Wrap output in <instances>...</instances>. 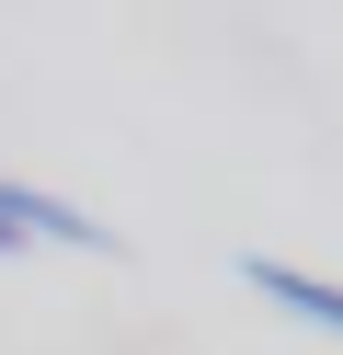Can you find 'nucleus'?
Segmentation results:
<instances>
[{
	"mask_svg": "<svg viewBox=\"0 0 343 355\" xmlns=\"http://www.w3.org/2000/svg\"><path fill=\"white\" fill-rule=\"evenodd\" d=\"M240 286L263 309H286L297 332H332V344H343V286L332 275H309V263H286V252H240Z\"/></svg>",
	"mask_w": 343,
	"mask_h": 355,
	"instance_id": "1",
	"label": "nucleus"
},
{
	"mask_svg": "<svg viewBox=\"0 0 343 355\" xmlns=\"http://www.w3.org/2000/svg\"><path fill=\"white\" fill-rule=\"evenodd\" d=\"M0 218L23 230V252H46V241H58V252H91V263L114 252V230H103V218H91V207H69V195H46V184H0Z\"/></svg>",
	"mask_w": 343,
	"mask_h": 355,
	"instance_id": "2",
	"label": "nucleus"
}]
</instances>
